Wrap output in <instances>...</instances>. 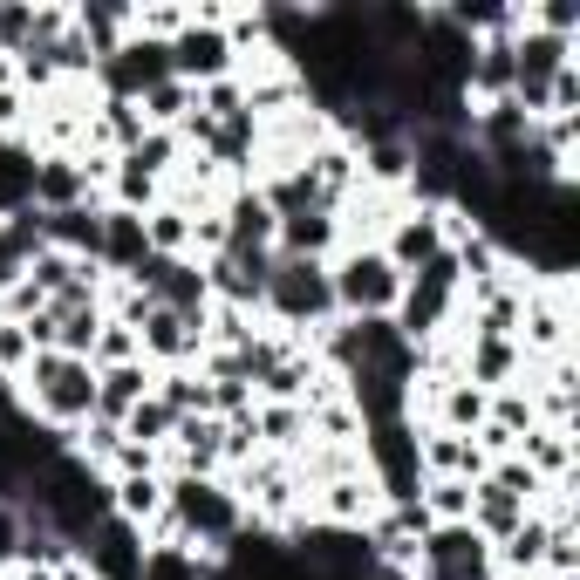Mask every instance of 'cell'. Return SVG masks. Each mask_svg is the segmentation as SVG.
<instances>
[{
	"label": "cell",
	"mask_w": 580,
	"mask_h": 580,
	"mask_svg": "<svg viewBox=\"0 0 580 580\" xmlns=\"http://www.w3.org/2000/svg\"><path fill=\"white\" fill-rule=\"evenodd\" d=\"M437 512L458 519V512H464V485H437Z\"/></svg>",
	"instance_id": "cell-7"
},
{
	"label": "cell",
	"mask_w": 580,
	"mask_h": 580,
	"mask_svg": "<svg viewBox=\"0 0 580 580\" xmlns=\"http://www.w3.org/2000/svg\"><path fill=\"white\" fill-rule=\"evenodd\" d=\"M430 253H437V226H403V239H396V260H403V267H417V260H430Z\"/></svg>",
	"instance_id": "cell-5"
},
{
	"label": "cell",
	"mask_w": 580,
	"mask_h": 580,
	"mask_svg": "<svg viewBox=\"0 0 580 580\" xmlns=\"http://www.w3.org/2000/svg\"><path fill=\"white\" fill-rule=\"evenodd\" d=\"M185 519H192V526H205V533H226V526H232V505L212 499L205 485H185Z\"/></svg>",
	"instance_id": "cell-4"
},
{
	"label": "cell",
	"mask_w": 580,
	"mask_h": 580,
	"mask_svg": "<svg viewBox=\"0 0 580 580\" xmlns=\"http://www.w3.org/2000/svg\"><path fill=\"white\" fill-rule=\"evenodd\" d=\"M267 294L287 314H321L328 301H335V287H328L314 267H301V260H294V267H280V273H267Z\"/></svg>",
	"instance_id": "cell-3"
},
{
	"label": "cell",
	"mask_w": 580,
	"mask_h": 580,
	"mask_svg": "<svg viewBox=\"0 0 580 580\" xmlns=\"http://www.w3.org/2000/svg\"><path fill=\"white\" fill-rule=\"evenodd\" d=\"M403 287H396V267L389 260H348V273L335 280V301L348 308H389Z\"/></svg>",
	"instance_id": "cell-2"
},
{
	"label": "cell",
	"mask_w": 580,
	"mask_h": 580,
	"mask_svg": "<svg viewBox=\"0 0 580 580\" xmlns=\"http://www.w3.org/2000/svg\"><path fill=\"white\" fill-rule=\"evenodd\" d=\"M35 376H41V403H48L55 417H76V410H89V403H96V383L82 376L76 355H41Z\"/></svg>",
	"instance_id": "cell-1"
},
{
	"label": "cell",
	"mask_w": 580,
	"mask_h": 580,
	"mask_svg": "<svg viewBox=\"0 0 580 580\" xmlns=\"http://www.w3.org/2000/svg\"><path fill=\"white\" fill-rule=\"evenodd\" d=\"M137 389H144V376H137V369H116L110 389H103V410H130V403H137Z\"/></svg>",
	"instance_id": "cell-6"
}]
</instances>
